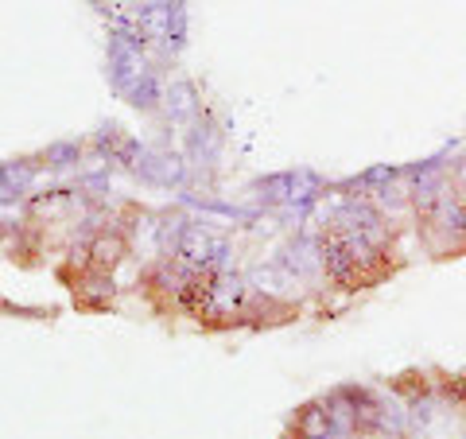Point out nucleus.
I'll return each instance as SVG.
<instances>
[{
    "label": "nucleus",
    "instance_id": "f257e3e1",
    "mask_svg": "<svg viewBox=\"0 0 466 439\" xmlns=\"http://www.w3.org/2000/svg\"><path fill=\"white\" fill-rule=\"evenodd\" d=\"M327 428H330V404H308L296 416V432L303 439H327Z\"/></svg>",
    "mask_w": 466,
    "mask_h": 439
}]
</instances>
